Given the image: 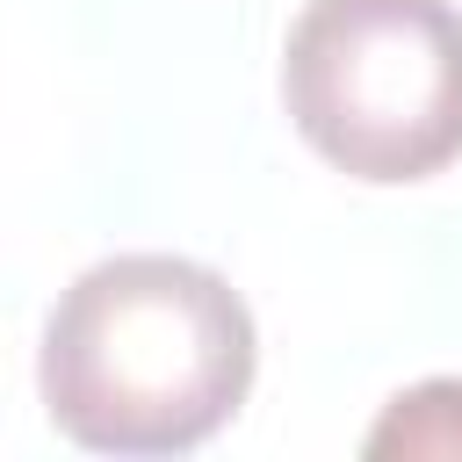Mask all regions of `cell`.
Wrapping results in <instances>:
<instances>
[{"label": "cell", "instance_id": "6da1fadb", "mask_svg": "<svg viewBox=\"0 0 462 462\" xmlns=\"http://www.w3.org/2000/svg\"><path fill=\"white\" fill-rule=\"evenodd\" d=\"M253 310L180 253H116L87 267L43 325V411L94 455L202 448L253 390Z\"/></svg>", "mask_w": 462, "mask_h": 462}, {"label": "cell", "instance_id": "7a4b0ae2", "mask_svg": "<svg viewBox=\"0 0 462 462\" xmlns=\"http://www.w3.org/2000/svg\"><path fill=\"white\" fill-rule=\"evenodd\" d=\"M282 101L318 159L354 180H426L462 152L455 0H303L282 43Z\"/></svg>", "mask_w": 462, "mask_h": 462}, {"label": "cell", "instance_id": "3957f363", "mask_svg": "<svg viewBox=\"0 0 462 462\" xmlns=\"http://www.w3.org/2000/svg\"><path fill=\"white\" fill-rule=\"evenodd\" d=\"M361 448L368 455H462V375L397 390Z\"/></svg>", "mask_w": 462, "mask_h": 462}]
</instances>
